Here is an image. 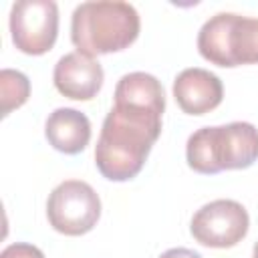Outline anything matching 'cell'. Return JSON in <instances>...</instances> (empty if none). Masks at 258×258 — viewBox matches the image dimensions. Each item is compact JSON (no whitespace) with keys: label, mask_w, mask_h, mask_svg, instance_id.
Instances as JSON below:
<instances>
[{"label":"cell","mask_w":258,"mask_h":258,"mask_svg":"<svg viewBox=\"0 0 258 258\" xmlns=\"http://www.w3.org/2000/svg\"><path fill=\"white\" fill-rule=\"evenodd\" d=\"M200 54L218 67L258 62V18L218 12L204 22L198 34Z\"/></svg>","instance_id":"277c9868"},{"label":"cell","mask_w":258,"mask_h":258,"mask_svg":"<svg viewBox=\"0 0 258 258\" xmlns=\"http://www.w3.org/2000/svg\"><path fill=\"white\" fill-rule=\"evenodd\" d=\"M252 256H254V258H258V242L254 244V252H252Z\"/></svg>","instance_id":"9a60e30c"},{"label":"cell","mask_w":258,"mask_h":258,"mask_svg":"<svg viewBox=\"0 0 258 258\" xmlns=\"http://www.w3.org/2000/svg\"><path fill=\"white\" fill-rule=\"evenodd\" d=\"M173 97L187 115H206L222 103L224 87L218 75L194 67L183 69L173 81Z\"/></svg>","instance_id":"9c48e42d"},{"label":"cell","mask_w":258,"mask_h":258,"mask_svg":"<svg viewBox=\"0 0 258 258\" xmlns=\"http://www.w3.org/2000/svg\"><path fill=\"white\" fill-rule=\"evenodd\" d=\"M115 103H129L147 109H155L159 113L165 111V93L161 83L149 73H129L123 75L115 87Z\"/></svg>","instance_id":"8fae6325"},{"label":"cell","mask_w":258,"mask_h":258,"mask_svg":"<svg viewBox=\"0 0 258 258\" xmlns=\"http://www.w3.org/2000/svg\"><path fill=\"white\" fill-rule=\"evenodd\" d=\"M103 67L89 54L69 52L54 64V87L60 95L75 101H91L103 87Z\"/></svg>","instance_id":"ba28073f"},{"label":"cell","mask_w":258,"mask_h":258,"mask_svg":"<svg viewBox=\"0 0 258 258\" xmlns=\"http://www.w3.org/2000/svg\"><path fill=\"white\" fill-rule=\"evenodd\" d=\"M101 216V200L97 191L81 179L58 183L46 202L48 224L64 236H83L91 232Z\"/></svg>","instance_id":"5b68a950"},{"label":"cell","mask_w":258,"mask_h":258,"mask_svg":"<svg viewBox=\"0 0 258 258\" xmlns=\"http://www.w3.org/2000/svg\"><path fill=\"white\" fill-rule=\"evenodd\" d=\"M159 258H202V256L189 248H171V250H165Z\"/></svg>","instance_id":"5bb4252c"},{"label":"cell","mask_w":258,"mask_h":258,"mask_svg":"<svg viewBox=\"0 0 258 258\" xmlns=\"http://www.w3.org/2000/svg\"><path fill=\"white\" fill-rule=\"evenodd\" d=\"M187 165L206 175L224 169H244L258 159V129L246 121L202 127L185 145Z\"/></svg>","instance_id":"3957f363"},{"label":"cell","mask_w":258,"mask_h":258,"mask_svg":"<svg viewBox=\"0 0 258 258\" xmlns=\"http://www.w3.org/2000/svg\"><path fill=\"white\" fill-rule=\"evenodd\" d=\"M0 258H44V254H42V250H38L32 244L16 242V244L6 246L0 254Z\"/></svg>","instance_id":"4fadbf2b"},{"label":"cell","mask_w":258,"mask_h":258,"mask_svg":"<svg viewBox=\"0 0 258 258\" xmlns=\"http://www.w3.org/2000/svg\"><path fill=\"white\" fill-rule=\"evenodd\" d=\"M139 28V14L127 2H83L71 18V40L83 54H109L133 44Z\"/></svg>","instance_id":"7a4b0ae2"},{"label":"cell","mask_w":258,"mask_h":258,"mask_svg":"<svg viewBox=\"0 0 258 258\" xmlns=\"http://www.w3.org/2000/svg\"><path fill=\"white\" fill-rule=\"evenodd\" d=\"M44 135L56 151L75 155L81 153L91 141V121L77 109L60 107L48 115L44 123Z\"/></svg>","instance_id":"30bf717a"},{"label":"cell","mask_w":258,"mask_h":258,"mask_svg":"<svg viewBox=\"0 0 258 258\" xmlns=\"http://www.w3.org/2000/svg\"><path fill=\"white\" fill-rule=\"evenodd\" d=\"M58 34V6L52 0H18L10 10V36L24 54H44Z\"/></svg>","instance_id":"8992f818"},{"label":"cell","mask_w":258,"mask_h":258,"mask_svg":"<svg viewBox=\"0 0 258 258\" xmlns=\"http://www.w3.org/2000/svg\"><path fill=\"white\" fill-rule=\"evenodd\" d=\"M248 226L250 218L240 202L214 200L194 214L189 232L202 246L232 248L248 234Z\"/></svg>","instance_id":"52a82bcc"},{"label":"cell","mask_w":258,"mask_h":258,"mask_svg":"<svg viewBox=\"0 0 258 258\" xmlns=\"http://www.w3.org/2000/svg\"><path fill=\"white\" fill-rule=\"evenodd\" d=\"M161 115L155 109L115 103L103 121L95 147V163L103 177L127 181L141 171L161 133Z\"/></svg>","instance_id":"6da1fadb"},{"label":"cell","mask_w":258,"mask_h":258,"mask_svg":"<svg viewBox=\"0 0 258 258\" xmlns=\"http://www.w3.org/2000/svg\"><path fill=\"white\" fill-rule=\"evenodd\" d=\"M30 95V81L24 73L14 69H2L0 73V99L2 117L10 115L14 109L22 107Z\"/></svg>","instance_id":"7c38bea8"}]
</instances>
